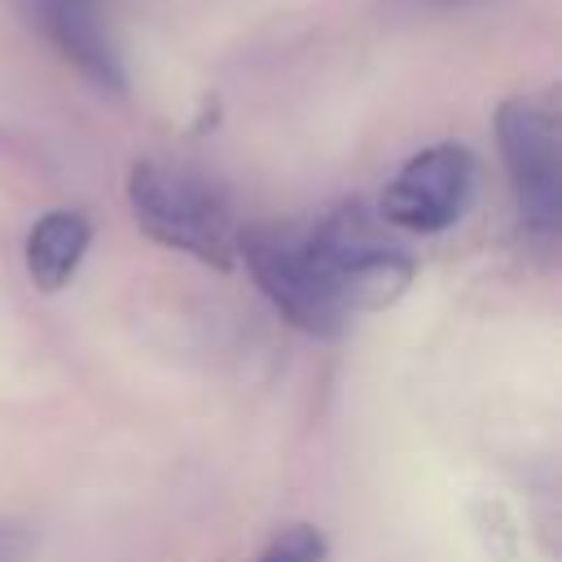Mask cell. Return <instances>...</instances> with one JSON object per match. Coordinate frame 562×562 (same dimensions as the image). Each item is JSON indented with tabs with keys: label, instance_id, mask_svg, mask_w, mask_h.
Wrapping results in <instances>:
<instances>
[{
	"label": "cell",
	"instance_id": "6da1fadb",
	"mask_svg": "<svg viewBox=\"0 0 562 562\" xmlns=\"http://www.w3.org/2000/svg\"><path fill=\"white\" fill-rule=\"evenodd\" d=\"M299 224H303L307 259L347 321H356L360 312L391 307L413 285L417 259L378 220V211L351 202V206H334Z\"/></svg>",
	"mask_w": 562,
	"mask_h": 562
},
{
	"label": "cell",
	"instance_id": "7a4b0ae2",
	"mask_svg": "<svg viewBox=\"0 0 562 562\" xmlns=\"http://www.w3.org/2000/svg\"><path fill=\"white\" fill-rule=\"evenodd\" d=\"M127 206L145 237L167 250H180L206 268H237V233L233 206L215 180L193 167L145 158L127 176Z\"/></svg>",
	"mask_w": 562,
	"mask_h": 562
},
{
	"label": "cell",
	"instance_id": "3957f363",
	"mask_svg": "<svg viewBox=\"0 0 562 562\" xmlns=\"http://www.w3.org/2000/svg\"><path fill=\"white\" fill-rule=\"evenodd\" d=\"M237 263L255 277L259 294L272 303V312L312 338H338L347 334L342 307L321 285L299 220H272V224H246L237 233Z\"/></svg>",
	"mask_w": 562,
	"mask_h": 562
},
{
	"label": "cell",
	"instance_id": "277c9868",
	"mask_svg": "<svg viewBox=\"0 0 562 562\" xmlns=\"http://www.w3.org/2000/svg\"><path fill=\"white\" fill-rule=\"evenodd\" d=\"M496 145L522 228L540 241H553L562 224V154L553 105L540 97H509L496 110Z\"/></svg>",
	"mask_w": 562,
	"mask_h": 562
},
{
	"label": "cell",
	"instance_id": "5b68a950",
	"mask_svg": "<svg viewBox=\"0 0 562 562\" xmlns=\"http://www.w3.org/2000/svg\"><path fill=\"white\" fill-rule=\"evenodd\" d=\"M474 180H479V167L465 145L457 140L426 145L382 189L378 220L400 233H422V237L443 233L470 211Z\"/></svg>",
	"mask_w": 562,
	"mask_h": 562
},
{
	"label": "cell",
	"instance_id": "8992f818",
	"mask_svg": "<svg viewBox=\"0 0 562 562\" xmlns=\"http://www.w3.org/2000/svg\"><path fill=\"white\" fill-rule=\"evenodd\" d=\"M40 22L48 40L105 92H123V66L114 57V44L97 18L92 0H40Z\"/></svg>",
	"mask_w": 562,
	"mask_h": 562
},
{
	"label": "cell",
	"instance_id": "52a82bcc",
	"mask_svg": "<svg viewBox=\"0 0 562 562\" xmlns=\"http://www.w3.org/2000/svg\"><path fill=\"white\" fill-rule=\"evenodd\" d=\"M92 246V220L75 206H57L48 215H40L26 233V246H22V259H26V277L35 290L44 294H57L75 281L83 255Z\"/></svg>",
	"mask_w": 562,
	"mask_h": 562
},
{
	"label": "cell",
	"instance_id": "ba28073f",
	"mask_svg": "<svg viewBox=\"0 0 562 562\" xmlns=\"http://www.w3.org/2000/svg\"><path fill=\"white\" fill-rule=\"evenodd\" d=\"M325 558H329L325 531L312 527V522H294V527H285L281 536H272V540L259 549L255 562H325Z\"/></svg>",
	"mask_w": 562,
	"mask_h": 562
},
{
	"label": "cell",
	"instance_id": "9c48e42d",
	"mask_svg": "<svg viewBox=\"0 0 562 562\" xmlns=\"http://www.w3.org/2000/svg\"><path fill=\"white\" fill-rule=\"evenodd\" d=\"M31 549V536L18 522H0V562H22Z\"/></svg>",
	"mask_w": 562,
	"mask_h": 562
}]
</instances>
